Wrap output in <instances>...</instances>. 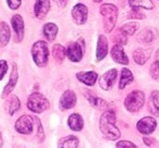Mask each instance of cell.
Returning <instances> with one entry per match:
<instances>
[{"instance_id":"obj_1","label":"cell","mask_w":159,"mask_h":148,"mask_svg":"<svg viewBox=\"0 0 159 148\" xmlns=\"http://www.w3.org/2000/svg\"><path fill=\"white\" fill-rule=\"evenodd\" d=\"M116 113L115 111L109 110L106 111L100 117L99 120V128L102 131V135L109 141H116L120 137V131L116 126Z\"/></svg>"},{"instance_id":"obj_2","label":"cell","mask_w":159,"mask_h":148,"mask_svg":"<svg viewBox=\"0 0 159 148\" xmlns=\"http://www.w3.org/2000/svg\"><path fill=\"white\" fill-rule=\"evenodd\" d=\"M32 57L35 62V64L39 68H44L48 63V46H47V43L44 40H38L32 47Z\"/></svg>"},{"instance_id":"obj_3","label":"cell","mask_w":159,"mask_h":148,"mask_svg":"<svg viewBox=\"0 0 159 148\" xmlns=\"http://www.w3.org/2000/svg\"><path fill=\"white\" fill-rule=\"evenodd\" d=\"M100 14L104 18V29L106 32L110 33L113 29L118 18V9L111 3H104L100 7Z\"/></svg>"},{"instance_id":"obj_4","label":"cell","mask_w":159,"mask_h":148,"mask_svg":"<svg viewBox=\"0 0 159 148\" xmlns=\"http://www.w3.org/2000/svg\"><path fill=\"white\" fill-rule=\"evenodd\" d=\"M145 102V95L141 91H133L126 96L124 107L130 112H137Z\"/></svg>"},{"instance_id":"obj_5","label":"cell","mask_w":159,"mask_h":148,"mask_svg":"<svg viewBox=\"0 0 159 148\" xmlns=\"http://www.w3.org/2000/svg\"><path fill=\"white\" fill-rule=\"evenodd\" d=\"M27 108L35 113H40L49 108V101L39 93H33L27 100Z\"/></svg>"},{"instance_id":"obj_6","label":"cell","mask_w":159,"mask_h":148,"mask_svg":"<svg viewBox=\"0 0 159 148\" xmlns=\"http://www.w3.org/2000/svg\"><path fill=\"white\" fill-rule=\"evenodd\" d=\"M84 53V40L80 38L76 43H72L69 45L66 50V55L72 62H79L82 60Z\"/></svg>"},{"instance_id":"obj_7","label":"cell","mask_w":159,"mask_h":148,"mask_svg":"<svg viewBox=\"0 0 159 148\" xmlns=\"http://www.w3.org/2000/svg\"><path fill=\"white\" fill-rule=\"evenodd\" d=\"M16 130L20 134H32L34 130V118H32L29 114L20 117L16 122Z\"/></svg>"},{"instance_id":"obj_8","label":"cell","mask_w":159,"mask_h":148,"mask_svg":"<svg viewBox=\"0 0 159 148\" xmlns=\"http://www.w3.org/2000/svg\"><path fill=\"white\" fill-rule=\"evenodd\" d=\"M12 27L14 29V42L21 43L24 37V21L20 14H14L11 19Z\"/></svg>"},{"instance_id":"obj_9","label":"cell","mask_w":159,"mask_h":148,"mask_svg":"<svg viewBox=\"0 0 159 148\" xmlns=\"http://www.w3.org/2000/svg\"><path fill=\"white\" fill-rule=\"evenodd\" d=\"M118 76V71L116 69H111V70L107 71L106 73H104L99 78V85L102 87V89L104 91H109L111 87L113 86Z\"/></svg>"},{"instance_id":"obj_10","label":"cell","mask_w":159,"mask_h":148,"mask_svg":"<svg viewBox=\"0 0 159 148\" xmlns=\"http://www.w3.org/2000/svg\"><path fill=\"white\" fill-rule=\"evenodd\" d=\"M156 125H157V122L154 118L145 117L137 122L136 128L139 133L148 135V134H152V133L154 132L155 128H156Z\"/></svg>"},{"instance_id":"obj_11","label":"cell","mask_w":159,"mask_h":148,"mask_svg":"<svg viewBox=\"0 0 159 148\" xmlns=\"http://www.w3.org/2000/svg\"><path fill=\"white\" fill-rule=\"evenodd\" d=\"M87 16H89V10L82 3H77L72 9V18L76 24L81 25L84 24L87 21Z\"/></svg>"},{"instance_id":"obj_12","label":"cell","mask_w":159,"mask_h":148,"mask_svg":"<svg viewBox=\"0 0 159 148\" xmlns=\"http://www.w3.org/2000/svg\"><path fill=\"white\" fill-rule=\"evenodd\" d=\"M76 104V95L73 91H66L62 94L59 101V108L61 110H68L75 106Z\"/></svg>"},{"instance_id":"obj_13","label":"cell","mask_w":159,"mask_h":148,"mask_svg":"<svg viewBox=\"0 0 159 148\" xmlns=\"http://www.w3.org/2000/svg\"><path fill=\"white\" fill-rule=\"evenodd\" d=\"M50 9V1L49 0H36L34 6V13L39 20H43L47 16Z\"/></svg>"},{"instance_id":"obj_14","label":"cell","mask_w":159,"mask_h":148,"mask_svg":"<svg viewBox=\"0 0 159 148\" xmlns=\"http://www.w3.org/2000/svg\"><path fill=\"white\" fill-rule=\"evenodd\" d=\"M18 78H19L18 66H16V63H13V65H12L11 74H10L9 82H8V84L6 85L5 89H3V93H2V97L3 98L7 97V96L14 89V87L16 86V83H18Z\"/></svg>"},{"instance_id":"obj_15","label":"cell","mask_w":159,"mask_h":148,"mask_svg":"<svg viewBox=\"0 0 159 148\" xmlns=\"http://www.w3.org/2000/svg\"><path fill=\"white\" fill-rule=\"evenodd\" d=\"M111 57H112V59L115 60L117 63L129 64V59L125 53H124L122 45L117 44L112 47V49H111Z\"/></svg>"},{"instance_id":"obj_16","label":"cell","mask_w":159,"mask_h":148,"mask_svg":"<svg viewBox=\"0 0 159 148\" xmlns=\"http://www.w3.org/2000/svg\"><path fill=\"white\" fill-rule=\"evenodd\" d=\"M108 53V40L105 35H99L97 43V50H96V58L98 61L102 60Z\"/></svg>"},{"instance_id":"obj_17","label":"cell","mask_w":159,"mask_h":148,"mask_svg":"<svg viewBox=\"0 0 159 148\" xmlns=\"http://www.w3.org/2000/svg\"><path fill=\"white\" fill-rule=\"evenodd\" d=\"M76 78L79 81H81L84 84L89 85V86H93L96 83L98 78V74L94 71H89V72H79L76 74Z\"/></svg>"},{"instance_id":"obj_18","label":"cell","mask_w":159,"mask_h":148,"mask_svg":"<svg viewBox=\"0 0 159 148\" xmlns=\"http://www.w3.org/2000/svg\"><path fill=\"white\" fill-rule=\"evenodd\" d=\"M83 124H84V122H83L82 117L79 113H73V114H71L69 117L68 125L71 130L76 131V132L77 131H81L83 128Z\"/></svg>"},{"instance_id":"obj_19","label":"cell","mask_w":159,"mask_h":148,"mask_svg":"<svg viewBox=\"0 0 159 148\" xmlns=\"http://www.w3.org/2000/svg\"><path fill=\"white\" fill-rule=\"evenodd\" d=\"M20 107H21L20 99L14 95L10 96L7 101H6V110L8 111V113L10 115H13L20 109Z\"/></svg>"},{"instance_id":"obj_20","label":"cell","mask_w":159,"mask_h":148,"mask_svg":"<svg viewBox=\"0 0 159 148\" xmlns=\"http://www.w3.org/2000/svg\"><path fill=\"white\" fill-rule=\"evenodd\" d=\"M11 32H10L9 25L6 22H0V46H7L10 40Z\"/></svg>"},{"instance_id":"obj_21","label":"cell","mask_w":159,"mask_h":148,"mask_svg":"<svg viewBox=\"0 0 159 148\" xmlns=\"http://www.w3.org/2000/svg\"><path fill=\"white\" fill-rule=\"evenodd\" d=\"M150 52L152 51L149 50V49H136V50H134V52H133V59H134V61L136 62L137 64H145L146 61H147L148 59H149L150 57Z\"/></svg>"},{"instance_id":"obj_22","label":"cell","mask_w":159,"mask_h":148,"mask_svg":"<svg viewBox=\"0 0 159 148\" xmlns=\"http://www.w3.org/2000/svg\"><path fill=\"white\" fill-rule=\"evenodd\" d=\"M149 111L155 115H159V92L154 91L149 98Z\"/></svg>"},{"instance_id":"obj_23","label":"cell","mask_w":159,"mask_h":148,"mask_svg":"<svg viewBox=\"0 0 159 148\" xmlns=\"http://www.w3.org/2000/svg\"><path fill=\"white\" fill-rule=\"evenodd\" d=\"M58 33V26L55 23H47L44 26V35L49 42H52Z\"/></svg>"},{"instance_id":"obj_24","label":"cell","mask_w":159,"mask_h":148,"mask_svg":"<svg viewBox=\"0 0 159 148\" xmlns=\"http://www.w3.org/2000/svg\"><path fill=\"white\" fill-rule=\"evenodd\" d=\"M129 3L133 9H147L152 10L154 8L152 0H129Z\"/></svg>"},{"instance_id":"obj_25","label":"cell","mask_w":159,"mask_h":148,"mask_svg":"<svg viewBox=\"0 0 159 148\" xmlns=\"http://www.w3.org/2000/svg\"><path fill=\"white\" fill-rule=\"evenodd\" d=\"M133 74L129 69H123L121 71V80H120V84H119V88L123 89L126 85L131 84L133 82Z\"/></svg>"},{"instance_id":"obj_26","label":"cell","mask_w":159,"mask_h":148,"mask_svg":"<svg viewBox=\"0 0 159 148\" xmlns=\"http://www.w3.org/2000/svg\"><path fill=\"white\" fill-rule=\"evenodd\" d=\"M79 146V139L76 138L73 135H68V136L63 137L59 141V144H58V147H77Z\"/></svg>"},{"instance_id":"obj_27","label":"cell","mask_w":159,"mask_h":148,"mask_svg":"<svg viewBox=\"0 0 159 148\" xmlns=\"http://www.w3.org/2000/svg\"><path fill=\"white\" fill-rule=\"evenodd\" d=\"M86 98H87V100H89V102L94 107V108L99 109V110L108 108V104H107L104 99H102V98L95 97V96L89 95V94H86Z\"/></svg>"},{"instance_id":"obj_28","label":"cell","mask_w":159,"mask_h":148,"mask_svg":"<svg viewBox=\"0 0 159 148\" xmlns=\"http://www.w3.org/2000/svg\"><path fill=\"white\" fill-rule=\"evenodd\" d=\"M52 56L55 60H57L59 63H61L66 58V49L60 44H57L52 47Z\"/></svg>"},{"instance_id":"obj_29","label":"cell","mask_w":159,"mask_h":148,"mask_svg":"<svg viewBox=\"0 0 159 148\" xmlns=\"http://www.w3.org/2000/svg\"><path fill=\"white\" fill-rule=\"evenodd\" d=\"M137 39H139V42H141V43H150L152 39H154V33H152V29H145L139 34Z\"/></svg>"},{"instance_id":"obj_30","label":"cell","mask_w":159,"mask_h":148,"mask_svg":"<svg viewBox=\"0 0 159 148\" xmlns=\"http://www.w3.org/2000/svg\"><path fill=\"white\" fill-rule=\"evenodd\" d=\"M111 38H112L113 42L117 43V44H119V45H125L126 42H128L126 34L123 33V32L121 31V29H117V31L112 34V37H111Z\"/></svg>"},{"instance_id":"obj_31","label":"cell","mask_w":159,"mask_h":148,"mask_svg":"<svg viewBox=\"0 0 159 148\" xmlns=\"http://www.w3.org/2000/svg\"><path fill=\"white\" fill-rule=\"evenodd\" d=\"M139 29V23L136 22H129L125 24L122 25L121 31L123 33H125L126 35H133V34L136 32V29Z\"/></svg>"},{"instance_id":"obj_32","label":"cell","mask_w":159,"mask_h":148,"mask_svg":"<svg viewBox=\"0 0 159 148\" xmlns=\"http://www.w3.org/2000/svg\"><path fill=\"white\" fill-rule=\"evenodd\" d=\"M150 75L155 81L159 82V60H156L150 66Z\"/></svg>"},{"instance_id":"obj_33","label":"cell","mask_w":159,"mask_h":148,"mask_svg":"<svg viewBox=\"0 0 159 148\" xmlns=\"http://www.w3.org/2000/svg\"><path fill=\"white\" fill-rule=\"evenodd\" d=\"M8 72V62L6 60H0V81L5 78Z\"/></svg>"},{"instance_id":"obj_34","label":"cell","mask_w":159,"mask_h":148,"mask_svg":"<svg viewBox=\"0 0 159 148\" xmlns=\"http://www.w3.org/2000/svg\"><path fill=\"white\" fill-rule=\"evenodd\" d=\"M34 119H35V121L37 122V137H38V141L42 143V141H44V138H45L44 130H43V126H42V124H40L39 119H37V118H34Z\"/></svg>"},{"instance_id":"obj_35","label":"cell","mask_w":159,"mask_h":148,"mask_svg":"<svg viewBox=\"0 0 159 148\" xmlns=\"http://www.w3.org/2000/svg\"><path fill=\"white\" fill-rule=\"evenodd\" d=\"M22 0H7V3L11 10H16L21 6Z\"/></svg>"},{"instance_id":"obj_36","label":"cell","mask_w":159,"mask_h":148,"mask_svg":"<svg viewBox=\"0 0 159 148\" xmlns=\"http://www.w3.org/2000/svg\"><path fill=\"white\" fill-rule=\"evenodd\" d=\"M129 19H134V20H142V19L145 18V16H144L143 13H141V12L139 11H131L130 13H129Z\"/></svg>"},{"instance_id":"obj_37","label":"cell","mask_w":159,"mask_h":148,"mask_svg":"<svg viewBox=\"0 0 159 148\" xmlns=\"http://www.w3.org/2000/svg\"><path fill=\"white\" fill-rule=\"evenodd\" d=\"M116 146H117V147H136V145H135V144L131 143V141H118V143L116 144Z\"/></svg>"},{"instance_id":"obj_38","label":"cell","mask_w":159,"mask_h":148,"mask_svg":"<svg viewBox=\"0 0 159 148\" xmlns=\"http://www.w3.org/2000/svg\"><path fill=\"white\" fill-rule=\"evenodd\" d=\"M53 1H55V2L57 3L58 7H60V8L66 7V3H68V0H53Z\"/></svg>"},{"instance_id":"obj_39","label":"cell","mask_w":159,"mask_h":148,"mask_svg":"<svg viewBox=\"0 0 159 148\" xmlns=\"http://www.w3.org/2000/svg\"><path fill=\"white\" fill-rule=\"evenodd\" d=\"M143 141H144V143H145L147 146H152V144H154V143H152V141H154V139L147 138V137H144V138H143Z\"/></svg>"},{"instance_id":"obj_40","label":"cell","mask_w":159,"mask_h":148,"mask_svg":"<svg viewBox=\"0 0 159 148\" xmlns=\"http://www.w3.org/2000/svg\"><path fill=\"white\" fill-rule=\"evenodd\" d=\"M2 143H3V141H2V137H1V135H0V147L2 146Z\"/></svg>"},{"instance_id":"obj_41","label":"cell","mask_w":159,"mask_h":148,"mask_svg":"<svg viewBox=\"0 0 159 148\" xmlns=\"http://www.w3.org/2000/svg\"><path fill=\"white\" fill-rule=\"evenodd\" d=\"M156 60H159V49H158V51H157V53H156Z\"/></svg>"},{"instance_id":"obj_42","label":"cell","mask_w":159,"mask_h":148,"mask_svg":"<svg viewBox=\"0 0 159 148\" xmlns=\"http://www.w3.org/2000/svg\"><path fill=\"white\" fill-rule=\"evenodd\" d=\"M102 0H94V2H102Z\"/></svg>"}]
</instances>
